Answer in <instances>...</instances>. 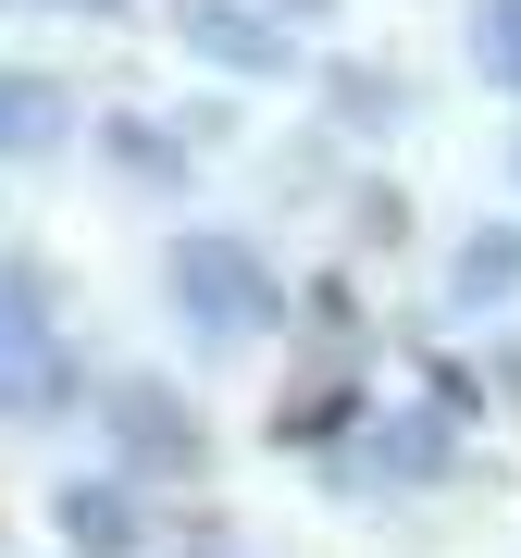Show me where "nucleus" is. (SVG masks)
<instances>
[{
	"instance_id": "nucleus-1",
	"label": "nucleus",
	"mask_w": 521,
	"mask_h": 558,
	"mask_svg": "<svg viewBox=\"0 0 521 558\" xmlns=\"http://www.w3.org/2000/svg\"><path fill=\"white\" fill-rule=\"evenodd\" d=\"M174 311L199 323L211 348H237V336H274L286 323V286H274V260H260L249 236H174Z\"/></svg>"
},
{
	"instance_id": "nucleus-2",
	"label": "nucleus",
	"mask_w": 521,
	"mask_h": 558,
	"mask_svg": "<svg viewBox=\"0 0 521 558\" xmlns=\"http://www.w3.org/2000/svg\"><path fill=\"white\" fill-rule=\"evenodd\" d=\"M75 398V360L50 336V286L25 260H0V422H38Z\"/></svg>"
},
{
	"instance_id": "nucleus-3",
	"label": "nucleus",
	"mask_w": 521,
	"mask_h": 558,
	"mask_svg": "<svg viewBox=\"0 0 521 558\" xmlns=\"http://www.w3.org/2000/svg\"><path fill=\"white\" fill-rule=\"evenodd\" d=\"M112 435H124V459L137 472H199V410L174 398V385H112Z\"/></svg>"
},
{
	"instance_id": "nucleus-4",
	"label": "nucleus",
	"mask_w": 521,
	"mask_h": 558,
	"mask_svg": "<svg viewBox=\"0 0 521 558\" xmlns=\"http://www.w3.org/2000/svg\"><path fill=\"white\" fill-rule=\"evenodd\" d=\"M174 25H186V50L199 62H223V75H286V50L274 38V13H260V0H174Z\"/></svg>"
},
{
	"instance_id": "nucleus-5",
	"label": "nucleus",
	"mask_w": 521,
	"mask_h": 558,
	"mask_svg": "<svg viewBox=\"0 0 521 558\" xmlns=\"http://www.w3.org/2000/svg\"><path fill=\"white\" fill-rule=\"evenodd\" d=\"M137 484H112V472H87V484H62V546L75 558H137Z\"/></svg>"
},
{
	"instance_id": "nucleus-6",
	"label": "nucleus",
	"mask_w": 521,
	"mask_h": 558,
	"mask_svg": "<svg viewBox=\"0 0 521 558\" xmlns=\"http://www.w3.org/2000/svg\"><path fill=\"white\" fill-rule=\"evenodd\" d=\"M50 137H62V87L0 62V161H25V149H50Z\"/></svg>"
},
{
	"instance_id": "nucleus-7",
	"label": "nucleus",
	"mask_w": 521,
	"mask_h": 558,
	"mask_svg": "<svg viewBox=\"0 0 521 558\" xmlns=\"http://www.w3.org/2000/svg\"><path fill=\"white\" fill-rule=\"evenodd\" d=\"M373 472H447V422L435 410H398V422H373Z\"/></svg>"
},
{
	"instance_id": "nucleus-8",
	"label": "nucleus",
	"mask_w": 521,
	"mask_h": 558,
	"mask_svg": "<svg viewBox=\"0 0 521 558\" xmlns=\"http://www.w3.org/2000/svg\"><path fill=\"white\" fill-rule=\"evenodd\" d=\"M509 286H521V236H509V223H484V236L460 248V299H509Z\"/></svg>"
},
{
	"instance_id": "nucleus-9",
	"label": "nucleus",
	"mask_w": 521,
	"mask_h": 558,
	"mask_svg": "<svg viewBox=\"0 0 521 558\" xmlns=\"http://www.w3.org/2000/svg\"><path fill=\"white\" fill-rule=\"evenodd\" d=\"M472 62L497 87H521V0H472Z\"/></svg>"
},
{
	"instance_id": "nucleus-10",
	"label": "nucleus",
	"mask_w": 521,
	"mask_h": 558,
	"mask_svg": "<svg viewBox=\"0 0 521 558\" xmlns=\"http://www.w3.org/2000/svg\"><path fill=\"white\" fill-rule=\"evenodd\" d=\"M274 435H286V447H336V435H361V398H348V385H336V398H286Z\"/></svg>"
},
{
	"instance_id": "nucleus-11",
	"label": "nucleus",
	"mask_w": 521,
	"mask_h": 558,
	"mask_svg": "<svg viewBox=\"0 0 521 558\" xmlns=\"http://www.w3.org/2000/svg\"><path fill=\"white\" fill-rule=\"evenodd\" d=\"M112 161L124 174H174V137H161V124H112Z\"/></svg>"
},
{
	"instance_id": "nucleus-12",
	"label": "nucleus",
	"mask_w": 521,
	"mask_h": 558,
	"mask_svg": "<svg viewBox=\"0 0 521 558\" xmlns=\"http://www.w3.org/2000/svg\"><path fill=\"white\" fill-rule=\"evenodd\" d=\"M274 13H323V0H274Z\"/></svg>"
},
{
	"instance_id": "nucleus-13",
	"label": "nucleus",
	"mask_w": 521,
	"mask_h": 558,
	"mask_svg": "<svg viewBox=\"0 0 521 558\" xmlns=\"http://www.w3.org/2000/svg\"><path fill=\"white\" fill-rule=\"evenodd\" d=\"M75 13H112V0H75Z\"/></svg>"
},
{
	"instance_id": "nucleus-14",
	"label": "nucleus",
	"mask_w": 521,
	"mask_h": 558,
	"mask_svg": "<svg viewBox=\"0 0 521 558\" xmlns=\"http://www.w3.org/2000/svg\"><path fill=\"white\" fill-rule=\"evenodd\" d=\"M509 161H521V149H509Z\"/></svg>"
}]
</instances>
